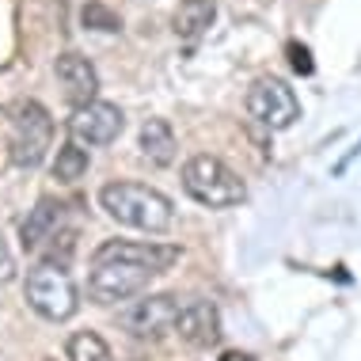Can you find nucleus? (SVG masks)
<instances>
[{
    "label": "nucleus",
    "instance_id": "obj_1",
    "mask_svg": "<svg viewBox=\"0 0 361 361\" xmlns=\"http://www.w3.org/2000/svg\"><path fill=\"white\" fill-rule=\"evenodd\" d=\"M99 206L111 221L126 224L137 232H168L175 221V206L168 194H160L156 187L145 183H106L99 190Z\"/></svg>",
    "mask_w": 361,
    "mask_h": 361
},
{
    "label": "nucleus",
    "instance_id": "obj_2",
    "mask_svg": "<svg viewBox=\"0 0 361 361\" xmlns=\"http://www.w3.org/2000/svg\"><path fill=\"white\" fill-rule=\"evenodd\" d=\"M183 190L206 209H232L247 202V187L224 160L209 152H198L183 164Z\"/></svg>",
    "mask_w": 361,
    "mask_h": 361
},
{
    "label": "nucleus",
    "instance_id": "obj_3",
    "mask_svg": "<svg viewBox=\"0 0 361 361\" xmlns=\"http://www.w3.org/2000/svg\"><path fill=\"white\" fill-rule=\"evenodd\" d=\"M23 297L42 319L50 324H65V319L76 316L80 308V293H76V281L69 274V267H57V262H38V267L27 270L23 281Z\"/></svg>",
    "mask_w": 361,
    "mask_h": 361
},
{
    "label": "nucleus",
    "instance_id": "obj_4",
    "mask_svg": "<svg viewBox=\"0 0 361 361\" xmlns=\"http://www.w3.org/2000/svg\"><path fill=\"white\" fill-rule=\"evenodd\" d=\"M54 149V118L42 103L23 99L12 106V164L16 168H38Z\"/></svg>",
    "mask_w": 361,
    "mask_h": 361
},
{
    "label": "nucleus",
    "instance_id": "obj_5",
    "mask_svg": "<svg viewBox=\"0 0 361 361\" xmlns=\"http://www.w3.org/2000/svg\"><path fill=\"white\" fill-rule=\"evenodd\" d=\"M179 300L171 293H149V297H133L118 308V324L126 335L133 338H160L175 331V319H179Z\"/></svg>",
    "mask_w": 361,
    "mask_h": 361
},
{
    "label": "nucleus",
    "instance_id": "obj_6",
    "mask_svg": "<svg viewBox=\"0 0 361 361\" xmlns=\"http://www.w3.org/2000/svg\"><path fill=\"white\" fill-rule=\"evenodd\" d=\"M183 251L175 243H160V240H103L92 255L95 262H126V267H141L149 274H164L179 262Z\"/></svg>",
    "mask_w": 361,
    "mask_h": 361
},
{
    "label": "nucleus",
    "instance_id": "obj_7",
    "mask_svg": "<svg viewBox=\"0 0 361 361\" xmlns=\"http://www.w3.org/2000/svg\"><path fill=\"white\" fill-rule=\"evenodd\" d=\"M247 114L267 130H289L293 122L300 118V103L293 95V87L278 76H262V80L251 84L247 92Z\"/></svg>",
    "mask_w": 361,
    "mask_h": 361
},
{
    "label": "nucleus",
    "instance_id": "obj_8",
    "mask_svg": "<svg viewBox=\"0 0 361 361\" xmlns=\"http://www.w3.org/2000/svg\"><path fill=\"white\" fill-rule=\"evenodd\" d=\"M156 274L141 267H126V262H95L92 278H87V297L95 305H118V300H133L149 289Z\"/></svg>",
    "mask_w": 361,
    "mask_h": 361
},
{
    "label": "nucleus",
    "instance_id": "obj_9",
    "mask_svg": "<svg viewBox=\"0 0 361 361\" xmlns=\"http://www.w3.org/2000/svg\"><path fill=\"white\" fill-rule=\"evenodd\" d=\"M126 130V114L114 103H84L73 106V118H69V141H76L80 149H92V145H111L118 141V133Z\"/></svg>",
    "mask_w": 361,
    "mask_h": 361
},
{
    "label": "nucleus",
    "instance_id": "obj_10",
    "mask_svg": "<svg viewBox=\"0 0 361 361\" xmlns=\"http://www.w3.org/2000/svg\"><path fill=\"white\" fill-rule=\"evenodd\" d=\"M175 335L183 338L194 350H209L221 343V312L213 300L194 297L179 308V319H175Z\"/></svg>",
    "mask_w": 361,
    "mask_h": 361
},
{
    "label": "nucleus",
    "instance_id": "obj_11",
    "mask_svg": "<svg viewBox=\"0 0 361 361\" xmlns=\"http://www.w3.org/2000/svg\"><path fill=\"white\" fill-rule=\"evenodd\" d=\"M61 232H65V202L57 198H38V206L27 209V217L19 221V243L31 255L46 251Z\"/></svg>",
    "mask_w": 361,
    "mask_h": 361
},
{
    "label": "nucleus",
    "instance_id": "obj_12",
    "mask_svg": "<svg viewBox=\"0 0 361 361\" xmlns=\"http://www.w3.org/2000/svg\"><path fill=\"white\" fill-rule=\"evenodd\" d=\"M54 73H57V84H61L65 99L73 106H84V103H95V95H99V73H95V65L87 61L84 54H57L54 61Z\"/></svg>",
    "mask_w": 361,
    "mask_h": 361
},
{
    "label": "nucleus",
    "instance_id": "obj_13",
    "mask_svg": "<svg viewBox=\"0 0 361 361\" xmlns=\"http://www.w3.org/2000/svg\"><path fill=\"white\" fill-rule=\"evenodd\" d=\"M213 19H217V0H179L171 23H175V35L183 42H198L213 27Z\"/></svg>",
    "mask_w": 361,
    "mask_h": 361
},
{
    "label": "nucleus",
    "instance_id": "obj_14",
    "mask_svg": "<svg viewBox=\"0 0 361 361\" xmlns=\"http://www.w3.org/2000/svg\"><path fill=\"white\" fill-rule=\"evenodd\" d=\"M141 156L152 168H168L175 164V130L164 118H149L141 126Z\"/></svg>",
    "mask_w": 361,
    "mask_h": 361
},
{
    "label": "nucleus",
    "instance_id": "obj_15",
    "mask_svg": "<svg viewBox=\"0 0 361 361\" xmlns=\"http://www.w3.org/2000/svg\"><path fill=\"white\" fill-rule=\"evenodd\" d=\"M87 164H92V156H87V149H80L76 141H65L61 149H57L50 171L57 183H65V187H73V183H80L87 175Z\"/></svg>",
    "mask_w": 361,
    "mask_h": 361
},
{
    "label": "nucleus",
    "instance_id": "obj_16",
    "mask_svg": "<svg viewBox=\"0 0 361 361\" xmlns=\"http://www.w3.org/2000/svg\"><path fill=\"white\" fill-rule=\"evenodd\" d=\"M65 357H69V361H114L106 338L95 335V331H76V335H69V343H65Z\"/></svg>",
    "mask_w": 361,
    "mask_h": 361
},
{
    "label": "nucleus",
    "instance_id": "obj_17",
    "mask_svg": "<svg viewBox=\"0 0 361 361\" xmlns=\"http://www.w3.org/2000/svg\"><path fill=\"white\" fill-rule=\"evenodd\" d=\"M84 27H92V31H106V35H114V31H122V16L118 12H111L106 4H99V0H87L84 4Z\"/></svg>",
    "mask_w": 361,
    "mask_h": 361
},
{
    "label": "nucleus",
    "instance_id": "obj_18",
    "mask_svg": "<svg viewBox=\"0 0 361 361\" xmlns=\"http://www.w3.org/2000/svg\"><path fill=\"white\" fill-rule=\"evenodd\" d=\"M286 54H289V65L297 69L300 76H308L316 65H312V54H308V46H300V42H289L286 46Z\"/></svg>",
    "mask_w": 361,
    "mask_h": 361
},
{
    "label": "nucleus",
    "instance_id": "obj_19",
    "mask_svg": "<svg viewBox=\"0 0 361 361\" xmlns=\"http://www.w3.org/2000/svg\"><path fill=\"white\" fill-rule=\"evenodd\" d=\"M12 278H16V255H12V247L0 240V286H8Z\"/></svg>",
    "mask_w": 361,
    "mask_h": 361
},
{
    "label": "nucleus",
    "instance_id": "obj_20",
    "mask_svg": "<svg viewBox=\"0 0 361 361\" xmlns=\"http://www.w3.org/2000/svg\"><path fill=\"white\" fill-rule=\"evenodd\" d=\"M221 361H255V354H243V350H224Z\"/></svg>",
    "mask_w": 361,
    "mask_h": 361
}]
</instances>
